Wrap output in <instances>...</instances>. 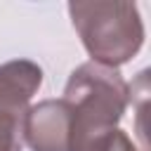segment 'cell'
Wrapping results in <instances>:
<instances>
[{
    "instance_id": "cell-4",
    "label": "cell",
    "mask_w": 151,
    "mask_h": 151,
    "mask_svg": "<svg viewBox=\"0 0 151 151\" xmlns=\"http://www.w3.org/2000/svg\"><path fill=\"white\" fill-rule=\"evenodd\" d=\"M42 85V68L31 59H12L0 64V111L21 116Z\"/></svg>"
},
{
    "instance_id": "cell-2",
    "label": "cell",
    "mask_w": 151,
    "mask_h": 151,
    "mask_svg": "<svg viewBox=\"0 0 151 151\" xmlns=\"http://www.w3.org/2000/svg\"><path fill=\"white\" fill-rule=\"evenodd\" d=\"M68 14L94 64L118 68L144 45V24L134 2L76 0L68 2Z\"/></svg>"
},
{
    "instance_id": "cell-1",
    "label": "cell",
    "mask_w": 151,
    "mask_h": 151,
    "mask_svg": "<svg viewBox=\"0 0 151 151\" xmlns=\"http://www.w3.org/2000/svg\"><path fill=\"white\" fill-rule=\"evenodd\" d=\"M61 99L71 111L68 151H80L118 127L130 101V87L118 68L87 61L68 76Z\"/></svg>"
},
{
    "instance_id": "cell-3",
    "label": "cell",
    "mask_w": 151,
    "mask_h": 151,
    "mask_svg": "<svg viewBox=\"0 0 151 151\" xmlns=\"http://www.w3.org/2000/svg\"><path fill=\"white\" fill-rule=\"evenodd\" d=\"M71 111L64 99H45L28 106L21 120V139L31 151H68Z\"/></svg>"
},
{
    "instance_id": "cell-6",
    "label": "cell",
    "mask_w": 151,
    "mask_h": 151,
    "mask_svg": "<svg viewBox=\"0 0 151 151\" xmlns=\"http://www.w3.org/2000/svg\"><path fill=\"white\" fill-rule=\"evenodd\" d=\"M85 151H137V149L120 127H113L106 134H101L97 142H92Z\"/></svg>"
},
{
    "instance_id": "cell-5",
    "label": "cell",
    "mask_w": 151,
    "mask_h": 151,
    "mask_svg": "<svg viewBox=\"0 0 151 151\" xmlns=\"http://www.w3.org/2000/svg\"><path fill=\"white\" fill-rule=\"evenodd\" d=\"M21 116L0 111V151H21Z\"/></svg>"
}]
</instances>
